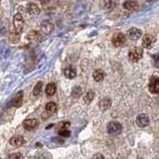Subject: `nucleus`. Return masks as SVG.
<instances>
[{"mask_svg": "<svg viewBox=\"0 0 159 159\" xmlns=\"http://www.w3.org/2000/svg\"><path fill=\"white\" fill-rule=\"evenodd\" d=\"M142 55H143L142 48L135 47V48L130 50L129 53H128V60H129V62H131V63H136V62H138L139 60L142 58Z\"/></svg>", "mask_w": 159, "mask_h": 159, "instance_id": "nucleus-1", "label": "nucleus"}, {"mask_svg": "<svg viewBox=\"0 0 159 159\" xmlns=\"http://www.w3.org/2000/svg\"><path fill=\"white\" fill-rule=\"evenodd\" d=\"M13 26L16 34H20L22 32L23 27H24V19L21 16V14L17 13L13 17Z\"/></svg>", "mask_w": 159, "mask_h": 159, "instance_id": "nucleus-2", "label": "nucleus"}, {"mask_svg": "<svg viewBox=\"0 0 159 159\" xmlns=\"http://www.w3.org/2000/svg\"><path fill=\"white\" fill-rule=\"evenodd\" d=\"M107 132L111 135H117L121 132L122 130V126L119 122L117 121H111L107 124V128H106Z\"/></svg>", "mask_w": 159, "mask_h": 159, "instance_id": "nucleus-3", "label": "nucleus"}, {"mask_svg": "<svg viewBox=\"0 0 159 159\" xmlns=\"http://www.w3.org/2000/svg\"><path fill=\"white\" fill-rule=\"evenodd\" d=\"M135 122H136V125L138 127H141V128L146 127L149 124V117L145 113H140V115H137Z\"/></svg>", "mask_w": 159, "mask_h": 159, "instance_id": "nucleus-4", "label": "nucleus"}, {"mask_svg": "<svg viewBox=\"0 0 159 159\" xmlns=\"http://www.w3.org/2000/svg\"><path fill=\"white\" fill-rule=\"evenodd\" d=\"M148 89L151 94H159V77H152L150 79Z\"/></svg>", "mask_w": 159, "mask_h": 159, "instance_id": "nucleus-5", "label": "nucleus"}, {"mask_svg": "<svg viewBox=\"0 0 159 159\" xmlns=\"http://www.w3.org/2000/svg\"><path fill=\"white\" fill-rule=\"evenodd\" d=\"M113 45L115 47H121L125 43V36L122 33H117L113 37Z\"/></svg>", "mask_w": 159, "mask_h": 159, "instance_id": "nucleus-6", "label": "nucleus"}, {"mask_svg": "<svg viewBox=\"0 0 159 159\" xmlns=\"http://www.w3.org/2000/svg\"><path fill=\"white\" fill-rule=\"evenodd\" d=\"M22 100H23V92H19L14 96V98L11 100L10 102V106H15V107H19L22 104Z\"/></svg>", "mask_w": 159, "mask_h": 159, "instance_id": "nucleus-7", "label": "nucleus"}, {"mask_svg": "<svg viewBox=\"0 0 159 159\" xmlns=\"http://www.w3.org/2000/svg\"><path fill=\"white\" fill-rule=\"evenodd\" d=\"M41 29H42V32L46 35H49L53 32L54 30V26L53 24L48 20H45L42 22V25H41Z\"/></svg>", "mask_w": 159, "mask_h": 159, "instance_id": "nucleus-8", "label": "nucleus"}, {"mask_svg": "<svg viewBox=\"0 0 159 159\" xmlns=\"http://www.w3.org/2000/svg\"><path fill=\"white\" fill-rule=\"evenodd\" d=\"M154 42H155V37L153 35H150V34H146L142 38V46L145 48L151 47Z\"/></svg>", "mask_w": 159, "mask_h": 159, "instance_id": "nucleus-9", "label": "nucleus"}, {"mask_svg": "<svg viewBox=\"0 0 159 159\" xmlns=\"http://www.w3.org/2000/svg\"><path fill=\"white\" fill-rule=\"evenodd\" d=\"M24 142H25L24 137L21 136V135H15V136H13L10 139V144L15 146V147H20V146L24 144Z\"/></svg>", "mask_w": 159, "mask_h": 159, "instance_id": "nucleus-10", "label": "nucleus"}, {"mask_svg": "<svg viewBox=\"0 0 159 159\" xmlns=\"http://www.w3.org/2000/svg\"><path fill=\"white\" fill-rule=\"evenodd\" d=\"M142 35L141 30L137 29V28H130L128 30V37L131 40H138Z\"/></svg>", "mask_w": 159, "mask_h": 159, "instance_id": "nucleus-11", "label": "nucleus"}, {"mask_svg": "<svg viewBox=\"0 0 159 159\" xmlns=\"http://www.w3.org/2000/svg\"><path fill=\"white\" fill-rule=\"evenodd\" d=\"M28 40L30 42H33V43H39L41 39H42V36L38 31H30L29 34L27 36Z\"/></svg>", "mask_w": 159, "mask_h": 159, "instance_id": "nucleus-12", "label": "nucleus"}, {"mask_svg": "<svg viewBox=\"0 0 159 159\" xmlns=\"http://www.w3.org/2000/svg\"><path fill=\"white\" fill-rule=\"evenodd\" d=\"M37 125H38V121L36 119H26L24 122H23V126H24V128L27 130L34 129L35 127H37Z\"/></svg>", "mask_w": 159, "mask_h": 159, "instance_id": "nucleus-13", "label": "nucleus"}, {"mask_svg": "<svg viewBox=\"0 0 159 159\" xmlns=\"http://www.w3.org/2000/svg\"><path fill=\"white\" fill-rule=\"evenodd\" d=\"M110 106H111V100H110V98H104V100H102L100 102V110L106 111Z\"/></svg>", "mask_w": 159, "mask_h": 159, "instance_id": "nucleus-14", "label": "nucleus"}, {"mask_svg": "<svg viewBox=\"0 0 159 159\" xmlns=\"http://www.w3.org/2000/svg\"><path fill=\"white\" fill-rule=\"evenodd\" d=\"M123 8L126 10H136L138 8V4L135 1L128 0V1H125L123 3Z\"/></svg>", "mask_w": 159, "mask_h": 159, "instance_id": "nucleus-15", "label": "nucleus"}, {"mask_svg": "<svg viewBox=\"0 0 159 159\" xmlns=\"http://www.w3.org/2000/svg\"><path fill=\"white\" fill-rule=\"evenodd\" d=\"M65 76H66V78H68V79H74L75 77L77 76V71H76V69H74L73 67H69V68H67L66 70H65Z\"/></svg>", "mask_w": 159, "mask_h": 159, "instance_id": "nucleus-16", "label": "nucleus"}, {"mask_svg": "<svg viewBox=\"0 0 159 159\" xmlns=\"http://www.w3.org/2000/svg\"><path fill=\"white\" fill-rule=\"evenodd\" d=\"M27 10H28V12L32 15H36V14L40 13V8L38 7L37 4H34V3H30L27 7Z\"/></svg>", "mask_w": 159, "mask_h": 159, "instance_id": "nucleus-17", "label": "nucleus"}, {"mask_svg": "<svg viewBox=\"0 0 159 159\" xmlns=\"http://www.w3.org/2000/svg\"><path fill=\"white\" fill-rule=\"evenodd\" d=\"M56 91H57V88H56V85L54 83H50L47 85L46 87V94L47 96H54L56 93Z\"/></svg>", "mask_w": 159, "mask_h": 159, "instance_id": "nucleus-18", "label": "nucleus"}, {"mask_svg": "<svg viewBox=\"0 0 159 159\" xmlns=\"http://www.w3.org/2000/svg\"><path fill=\"white\" fill-rule=\"evenodd\" d=\"M93 78L94 80L96 82H102V80H104V72H102V70H96V71H94V74H93Z\"/></svg>", "mask_w": 159, "mask_h": 159, "instance_id": "nucleus-19", "label": "nucleus"}, {"mask_svg": "<svg viewBox=\"0 0 159 159\" xmlns=\"http://www.w3.org/2000/svg\"><path fill=\"white\" fill-rule=\"evenodd\" d=\"M46 110L50 113H55L57 111V104L54 102H50L46 104Z\"/></svg>", "mask_w": 159, "mask_h": 159, "instance_id": "nucleus-20", "label": "nucleus"}, {"mask_svg": "<svg viewBox=\"0 0 159 159\" xmlns=\"http://www.w3.org/2000/svg\"><path fill=\"white\" fill-rule=\"evenodd\" d=\"M42 87H43V83L42 82H38L37 84H36L35 88H34L33 90V94L35 96H40L41 92H42Z\"/></svg>", "mask_w": 159, "mask_h": 159, "instance_id": "nucleus-21", "label": "nucleus"}, {"mask_svg": "<svg viewBox=\"0 0 159 159\" xmlns=\"http://www.w3.org/2000/svg\"><path fill=\"white\" fill-rule=\"evenodd\" d=\"M94 93L93 91H90L86 94L85 98H84V100H85L86 104H90V102L94 100Z\"/></svg>", "mask_w": 159, "mask_h": 159, "instance_id": "nucleus-22", "label": "nucleus"}, {"mask_svg": "<svg viewBox=\"0 0 159 159\" xmlns=\"http://www.w3.org/2000/svg\"><path fill=\"white\" fill-rule=\"evenodd\" d=\"M82 94V89L80 87H76L74 88V90H73V93H72V96H75V98H79L80 96H81Z\"/></svg>", "mask_w": 159, "mask_h": 159, "instance_id": "nucleus-23", "label": "nucleus"}, {"mask_svg": "<svg viewBox=\"0 0 159 159\" xmlns=\"http://www.w3.org/2000/svg\"><path fill=\"white\" fill-rule=\"evenodd\" d=\"M59 135L62 137H69L71 135V132L69 130H67L66 128H63V129L59 130Z\"/></svg>", "mask_w": 159, "mask_h": 159, "instance_id": "nucleus-24", "label": "nucleus"}, {"mask_svg": "<svg viewBox=\"0 0 159 159\" xmlns=\"http://www.w3.org/2000/svg\"><path fill=\"white\" fill-rule=\"evenodd\" d=\"M153 65L155 68L159 69V53L153 56Z\"/></svg>", "mask_w": 159, "mask_h": 159, "instance_id": "nucleus-25", "label": "nucleus"}, {"mask_svg": "<svg viewBox=\"0 0 159 159\" xmlns=\"http://www.w3.org/2000/svg\"><path fill=\"white\" fill-rule=\"evenodd\" d=\"M8 158H23V155L21 153H12L8 155Z\"/></svg>", "mask_w": 159, "mask_h": 159, "instance_id": "nucleus-26", "label": "nucleus"}, {"mask_svg": "<svg viewBox=\"0 0 159 159\" xmlns=\"http://www.w3.org/2000/svg\"><path fill=\"white\" fill-rule=\"evenodd\" d=\"M94 158H96V157H100V158H104V156L102 155V154H96V155L93 156Z\"/></svg>", "mask_w": 159, "mask_h": 159, "instance_id": "nucleus-27", "label": "nucleus"}, {"mask_svg": "<svg viewBox=\"0 0 159 159\" xmlns=\"http://www.w3.org/2000/svg\"><path fill=\"white\" fill-rule=\"evenodd\" d=\"M40 2L42 4H47L49 2V0H40Z\"/></svg>", "mask_w": 159, "mask_h": 159, "instance_id": "nucleus-28", "label": "nucleus"}]
</instances>
